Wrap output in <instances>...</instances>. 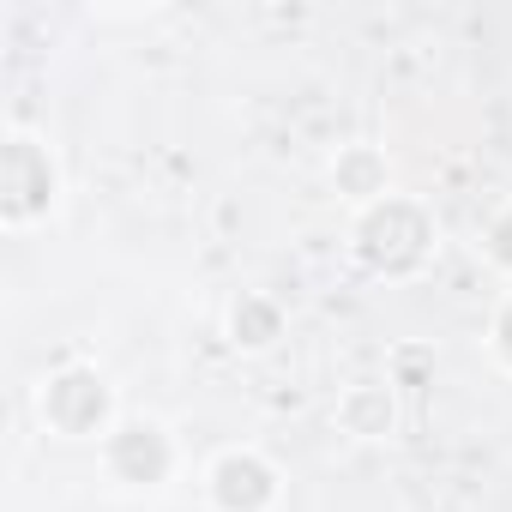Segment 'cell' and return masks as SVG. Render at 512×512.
Listing matches in <instances>:
<instances>
[{
  "label": "cell",
  "mask_w": 512,
  "mask_h": 512,
  "mask_svg": "<svg viewBox=\"0 0 512 512\" xmlns=\"http://www.w3.org/2000/svg\"><path fill=\"white\" fill-rule=\"evenodd\" d=\"M350 260L380 284H416L440 260V217L416 193H386L368 211H350Z\"/></svg>",
  "instance_id": "6da1fadb"
},
{
  "label": "cell",
  "mask_w": 512,
  "mask_h": 512,
  "mask_svg": "<svg viewBox=\"0 0 512 512\" xmlns=\"http://www.w3.org/2000/svg\"><path fill=\"white\" fill-rule=\"evenodd\" d=\"M31 416H37V428L49 440H67V446H91L97 452L109 440V428L127 416V404H121V386H115L109 368H97L85 356H67V362H55V368L37 374Z\"/></svg>",
  "instance_id": "7a4b0ae2"
},
{
  "label": "cell",
  "mask_w": 512,
  "mask_h": 512,
  "mask_svg": "<svg viewBox=\"0 0 512 512\" xmlns=\"http://www.w3.org/2000/svg\"><path fill=\"white\" fill-rule=\"evenodd\" d=\"M61 205H67L61 151L31 127H7V139H0V229L37 235L61 217Z\"/></svg>",
  "instance_id": "3957f363"
},
{
  "label": "cell",
  "mask_w": 512,
  "mask_h": 512,
  "mask_svg": "<svg viewBox=\"0 0 512 512\" xmlns=\"http://www.w3.org/2000/svg\"><path fill=\"white\" fill-rule=\"evenodd\" d=\"M97 470L109 476V488L151 500V494H163V488L187 470V446H181V434H175L163 416L127 410V416L109 428V440L97 446Z\"/></svg>",
  "instance_id": "277c9868"
},
{
  "label": "cell",
  "mask_w": 512,
  "mask_h": 512,
  "mask_svg": "<svg viewBox=\"0 0 512 512\" xmlns=\"http://www.w3.org/2000/svg\"><path fill=\"white\" fill-rule=\"evenodd\" d=\"M199 500H205V512H278L284 506V464L253 440L217 446L199 464Z\"/></svg>",
  "instance_id": "5b68a950"
},
{
  "label": "cell",
  "mask_w": 512,
  "mask_h": 512,
  "mask_svg": "<svg viewBox=\"0 0 512 512\" xmlns=\"http://www.w3.org/2000/svg\"><path fill=\"white\" fill-rule=\"evenodd\" d=\"M332 428H338L344 440H356V446H386V440H398V428H404L398 386H392V380H356V386H344L338 404H332Z\"/></svg>",
  "instance_id": "8992f818"
},
{
  "label": "cell",
  "mask_w": 512,
  "mask_h": 512,
  "mask_svg": "<svg viewBox=\"0 0 512 512\" xmlns=\"http://www.w3.org/2000/svg\"><path fill=\"white\" fill-rule=\"evenodd\" d=\"M326 181H332V193H338L350 211H368V205H380L386 193H398V181H392V157H386L380 145H368V139L338 145V151L326 157Z\"/></svg>",
  "instance_id": "52a82bcc"
},
{
  "label": "cell",
  "mask_w": 512,
  "mask_h": 512,
  "mask_svg": "<svg viewBox=\"0 0 512 512\" xmlns=\"http://www.w3.org/2000/svg\"><path fill=\"white\" fill-rule=\"evenodd\" d=\"M223 338H229V350H241V356H272V350L290 338V314H284V302L266 296V290H241V296L229 302V314H223Z\"/></svg>",
  "instance_id": "ba28073f"
},
{
  "label": "cell",
  "mask_w": 512,
  "mask_h": 512,
  "mask_svg": "<svg viewBox=\"0 0 512 512\" xmlns=\"http://www.w3.org/2000/svg\"><path fill=\"white\" fill-rule=\"evenodd\" d=\"M476 260L512 290V199H500V205L482 211V223H476Z\"/></svg>",
  "instance_id": "9c48e42d"
},
{
  "label": "cell",
  "mask_w": 512,
  "mask_h": 512,
  "mask_svg": "<svg viewBox=\"0 0 512 512\" xmlns=\"http://www.w3.org/2000/svg\"><path fill=\"white\" fill-rule=\"evenodd\" d=\"M488 356L500 362V374H512V290H500V302L488 308V332H482Z\"/></svg>",
  "instance_id": "30bf717a"
}]
</instances>
